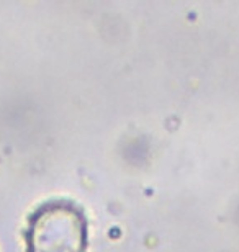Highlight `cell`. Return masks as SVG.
I'll list each match as a JSON object with an SVG mask.
<instances>
[{"label":"cell","mask_w":239,"mask_h":252,"mask_svg":"<svg viewBox=\"0 0 239 252\" xmlns=\"http://www.w3.org/2000/svg\"><path fill=\"white\" fill-rule=\"evenodd\" d=\"M87 229L82 206L68 198L48 200L28 216L25 252H87Z\"/></svg>","instance_id":"1"}]
</instances>
